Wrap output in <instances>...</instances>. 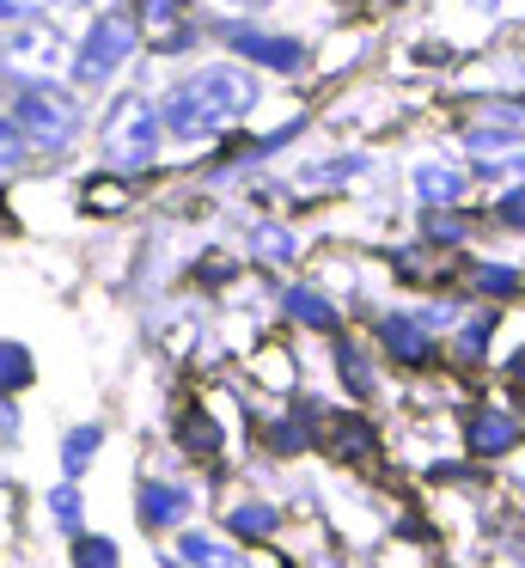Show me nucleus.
Wrapping results in <instances>:
<instances>
[{
	"label": "nucleus",
	"instance_id": "nucleus-20",
	"mask_svg": "<svg viewBox=\"0 0 525 568\" xmlns=\"http://www.w3.org/2000/svg\"><path fill=\"white\" fill-rule=\"evenodd\" d=\"M488 221V239H507V245H525V184H501V190H483L476 196Z\"/></svg>",
	"mask_w": 525,
	"mask_h": 568
},
{
	"label": "nucleus",
	"instance_id": "nucleus-3",
	"mask_svg": "<svg viewBox=\"0 0 525 568\" xmlns=\"http://www.w3.org/2000/svg\"><path fill=\"white\" fill-rule=\"evenodd\" d=\"M366 343H373L378 361H385L391 373H403V379L452 373L446 367V336L422 318L415 300H385V306H373V318H366Z\"/></svg>",
	"mask_w": 525,
	"mask_h": 568
},
{
	"label": "nucleus",
	"instance_id": "nucleus-6",
	"mask_svg": "<svg viewBox=\"0 0 525 568\" xmlns=\"http://www.w3.org/2000/svg\"><path fill=\"white\" fill-rule=\"evenodd\" d=\"M403 196H410V214L415 209H471L483 190H476V172L446 135L427 141L422 153L403 160Z\"/></svg>",
	"mask_w": 525,
	"mask_h": 568
},
{
	"label": "nucleus",
	"instance_id": "nucleus-33",
	"mask_svg": "<svg viewBox=\"0 0 525 568\" xmlns=\"http://www.w3.org/2000/svg\"><path fill=\"white\" fill-rule=\"evenodd\" d=\"M410 7H422V0H373V7H366V13L391 19V13H410Z\"/></svg>",
	"mask_w": 525,
	"mask_h": 568
},
{
	"label": "nucleus",
	"instance_id": "nucleus-14",
	"mask_svg": "<svg viewBox=\"0 0 525 568\" xmlns=\"http://www.w3.org/2000/svg\"><path fill=\"white\" fill-rule=\"evenodd\" d=\"M385 172V160H378L373 148H330V153H317V160H300V172H293V196H349L354 184H366V178H378Z\"/></svg>",
	"mask_w": 525,
	"mask_h": 568
},
{
	"label": "nucleus",
	"instance_id": "nucleus-22",
	"mask_svg": "<svg viewBox=\"0 0 525 568\" xmlns=\"http://www.w3.org/2000/svg\"><path fill=\"white\" fill-rule=\"evenodd\" d=\"M178 556H183L190 568H251V556L232 550V544H220V538H208V531H183V538H178Z\"/></svg>",
	"mask_w": 525,
	"mask_h": 568
},
{
	"label": "nucleus",
	"instance_id": "nucleus-38",
	"mask_svg": "<svg viewBox=\"0 0 525 568\" xmlns=\"http://www.w3.org/2000/svg\"><path fill=\"white\" fill-rule=\"evenodd\" d=\"M239 7H263V0H239Z\"/></svg>",
	"mask_w": 525,
	"mask_h": 568
},
{
	"label": "nucleus",
	"instance_id": "nucleus-29",
	"mask_svg": "<svg viewBox=\"0 0 525 568\" xmlns=\"http://www.w3.org/2000/svg\"><path fill=\"white\" fill-rule=\"evenodd\" d=\"M495 385H501V392H525V336L501 348V361H495Z\"/></svg>",
	"mask_w": 525,
	"mask_h": 568
},
{
	"label": "nucleus",
	"instance_id": "nucleus-5",
	"mask_svg": "<svg viewBox=\"0 0 525 568\" xmlns=\"http://www.w3.org/2000/svg\"><path fill=\"white\" fill-rule=\"evenodd\" d=\"M147 38H141V19L129 7H104V13L85 19L80 43H73V87L80 92H104L141 62Z\"/></svg>",
	"mask_w": 525,
	"mask_h": 568
},
{
	"label": "nucleus",
	"instance_id": "nucleus-1",
	"mask_svg": "<svg viewBox=\"0 0 525 568\" xmlns=\"http://www.w3.org/2000/svg\"><path fill=\"white\" fill-rule=\"evenodd\" d=\"M263 99H269V80L256 68L232 62V55H208V62L183 68L159 92V111H165V135L178 148H220L226 135L251 129Z\"/></svg>",
	"mask_w": 525,
	"mask_h": 568
},
{
	"label": "nucleus",
	"instance_id": "nucleus-10",
	"mask_svg": "<svg viewBox=\"0 0 525 568\" xmlns=\"http://www.w3.org/2000/svg\"><path fill=\"white\" fill-rule=\"evenodd\" d=\"M0 68L24 87H49V80L73 74V38L49 19H24V26H7L0 38Z\"/></svg>",
	"mask_w": 525,
	"mask_h": 568
},
{
	"label": "nucleus",
	"instance_id": "nucleus-2",
	"mask_svg": "<svg viewBox=\"0 0 525 568\" xmlns=\"http://www.w3.org/2000/svg\"><path fill=\"white\" fill-rule=\"evenodd\" d=\"M165 148H171V135H165V111H159L153 92L129 87V92H117V99L104 104V123H98V153H104V165L117 178L159 172Z\"/></svg>",
	"mask_w": 525,
	"mask_h": 568
},
{
	"label": "nucleus",
	"instance_id": "nucleus-23",
	"mask_svg": "<svg viewBox=\"0 0 525 568\" xmlns=\"http://www.w3.org/2000/svg\"><path fill=\"white\" fill-rule=\"evenodd\" d=\"M330 440H336L342 458H378V434H373V422H366V416L330 422Z\"/></svg>",
	"mask_w": 525,
	"mask_h": 568
},
{
	"label": "nucleus",
	"instance_id": "nucleus-26",
	"mask_svg": "<svg viewBox=\"0 0 525 568\" xmlns=\"http://www.w3.org/2000/svg\"><path fill=\"white\" fill-rule=\"evenodd\" d=\"M37 379V361L24 355V343H0V392H24Z\"/></svg>",
	"mask_w": 525,
	"mask_h": 568
},
{
	"label": "nucleus",
	"instance_id": "nucleus-24",
	"mask_svg": "<svg viewBox=\"0 0 525 568\" xmlns=\"http://www.w3.org/2000/svg\"><path fill=\"white\" fill-rule=\"evenodd\" d=\"M73 568H122L117 538H98V531H80V538H73Z\"/></svg>",
	"mask_w": 525,
	"mask_h": 568
},
{
	"label": "nucleus",
	"instance_id": "nucleus-30",
	"mask_svg": "<svg viewBox=\"0 0 525 568\" xmlns=\"http://www.w3.org/2000/svg\"><path fill=\"white\" fill-rule=\"evenodd\" d=\"M49 514H55V526L61 531H73V538H80V495H73V483H61V489H49Z\"/></svg>",
	"mask_w": 525,
	"mask_h": 568
},
{
	"label": "nucleus",
	"instance_id": "nucleus-15",
	"mask_svg": "<svg viewBox=\"0 0 525 568\" xmlns=\"http://www.w3.org/2000/svg\"><path fill=\"white\" fill-rule=\"evenodd\" d=\"M275 306H281V318H287L300 336H324V343H336V336L349 331V306H342L330 287H317V282H287L275 294Z\"/></svg>",
	"mask_w": 525,
	"mask_h": 568
},
{
	"label": "nucleus",
	"instance_id": "nucleus-4",
	"mask_svg": "<svg viewBox=\"0 0 525 568\" xmlns=\"http://www.w3.org/2000/svg\"><path fill=\"white\" fill-rule=\"evenodd\" d=\"M208 31H214V43L232 55V62L256 68L263 80H305L317 68L312 38H300V31H275V26H263V19H251V13L214 19Z\"/></svg>",
	"mask_w": 525,
	"mask_h": 568
},
{
	"label": "nucleus",
	"instance_id": "nucleus-12",
	"mask_svg": "<svg viewBox=\"0 0 525 568\" xmlns=\"http://www.w3.org/2000/svg\"><path fill=\"white\" fill-rule=\"evenodd\" d=\"M501 336H507V306H483V300H464L458 324L446 336V367L458 379H476V373H495L501 361Z\"/></svg>",
	"mask_w": 525,
	"mask_h": 568
},
{
	"label": "nucleus",
	"instance_id": "nucleus-21",
	"mask_svg": "<svg viewBox=\"0 0 525 568\" xmlns=\"http://www.w3.org/2000/svg\"><path fill=\"white\" fill-rule=\"evenodd\" d=\"M275 531H281V507H275V501H263V495H251V501L226 507V538H239V544H263V538H275Z\"/></svg>",
	"mask_w": 525,
	"mask_h": 568
},
{
	"label": "nucleus",
	"instance_id": "nucleus-37",
	"mask_svg": "<svg viewBox=\"0 0 525 568\" xmlns=\"http://www.w3.org/2000/svg\"><path fill=\"white\" fill-rule=\"evenodd\" d=\"M165 568H190V562H183V556H171V562H165Z\"/></svg>",
	"mask_w": 525,
	"mask_h": 568
},
{
	"label": "nucleus",
	"instance_id": "nucleus-32",
	"mask_svg": "<svg viewBox=\"0 0 525 568\" xmlns=\"http://www.w3.org/2000/svg\"><path fill=\"white\" fill-rule=\"evenodd\" d=\"M55 0H0V26H24V19H43Z\"/></svg>",
	"mask_w": 525,
	"mask_h": 568
},
{
	"label": "nucleus",
	"instance_id": "nucleus-18",
	"mask_svg": "<svg viewBox=\"0 0 525 568\" xmlns=\"http://www.w3.org/2000/svg\"><path fill=\"white\" fill-rule=\"evenodd\" d=\"M330 361H336V379L349 385V397H354V404H373V397H378V373H385L378 348L366 343V336L342 331L336 343H330Z\"/></svg>",
	"mask_w": 525,
	"mask_h": 568
},
{
	"label": "nucleus",
	"instance_id": "nucleus-8",
	"mask_svg": "<svg viewBox=\"0 0 525 568\" xmlns=\"http://www.w3.org/2000/svg\"><path fill=\"white\" fill-rule=\"evenodd\" d=\"M12 123H19L24 148L31 153H68L85 129V104L73 87L49 80V87H24L19 104H12Z\"/></svg>",
	"mask_w": 525,
	"mask_h": 568
},
{
	"label": "nucleus",
	"instance_id": "nucleus-36",
	"mask_svg": "<svg viewBox=\"0 0 525 568\" xmlns=\"http://www.w3.org/2000/svg\"><path fill=\"white\" fill-rule=\"evenodd\" d=\"M513 397V404H519V416H525V392H507Z\"/></svg>",
	"mask_w": 525,
	"mask_h": 568
},
{
	"label": "nucleus",
	"instance_id": "nucleus-11",
	"mask_svg": "<svg viewBox=\"0 0 525 568\" xmlns=\"http://www.w3.org/2000/svg\"><path fill=\"white\" fill-rule=\"evenodd\" d=\"M434 31L452 38L464 55L495 50V43H507V38L525 31V0H440Z\"/></svg>",
	"mask_w": 525,
	"mask_h": 568
},
{
	"label": "nucleus",
	"instance_id": "nucleus-13",
	"mask_svg": "<svg viewBox=\"0 0 525 568\" xmlns=\"http://www.w3.org/2000/svg\"><path fill=\"white\" fill-rule=\"evenodd\" d=\"M129 13L141 19V38L165 62H183V55L202 50V7L195 0H134Z\"/></svg>",
	"mask_w": 525,
	"mask_h": 568
},
{
	"label": "nucleus",
	"instance_id": "nucleus-34",
	"mask_svg": "<svg viewBox=\"0 0 525 568\" xmlns=\"http://www.w3.org/2000/svg\"><path fill=\"white\" fill-rule=\"evenodd\" d=\"M0 428H7V434L19 428V416H12V404H0Z\"/></svg>",
	"mask_w": 525,
	"mask_h": 568
},
{
	"label": "nucleus",
	"instance_id": "nucleus-7",
	"mask_svg": "<svg viewBox=\"0 0 525 568\" xmlns=\"http://www.w3.org/2000/svg\"><path fill=\"white\" fill-rule=\"evenodd\" d=\"M452 440H458L464 458H476V465L495 470L525 446V416H519V404H513L507 392H483V397H471V404L458 409Z\"/></svg>",
	"mask_w": 525,
	"mask_h": 568
},
{
	"label": "nucleus",
	"instance_id": "nucleus-28",
	"mask_svg": "<svg viewBox=\"0 0 525 568\" xmlns=\"http://www.w3.org/2000/svg\"><path fill=\"white\" fill-rule=\"evenodd\" d=\"M269 446H275V453H305V446H312V428H305L300 416H281V422H269Z\"/></svg>",
	"mask_w": 525,
	"mask_h": 568
},
{
	"label": "nucleus",
	"instance_id": "nucleus-19",
	"mask_svg": "<svg viewBox=\"0 0 525 568\" xmlns=\"http://www.w3.org/2000/svg\"><path fill=\"white\" fill-rule=\"evenodd\" d=\"M190 507H195L190 489H178V483H159V477H147L141 495H134V519H141L147 531H178L183 519H190Z\"/></svg>",
	"mask_w": 525,
	"mask_h": 568
},
{
	"label": "nucleus",
	"instance_id": "nucleus-27",
	"mask_svg": "<svg viewBox=\"0 0 525 568\" xmlns=\"http://www.w3.org/2000/svg\"><path fill=\"white\" fill-rule=\"evenodd\" d=\"M178 434H183V453H195V458H214L220 453V428L202 416V409H190V416L178 422Z\"/></svg>",
	"mask_w": 525,
	"mask_h": 568
},
{
	"label": "nucleus",
	"instance_id": "nucleus-31",
	"mask_svg": "<svg viewBox=\"0 0 525 568\" xmlns=\"http://www.w3.org/2000/svg\"><path fill=\"white\" fill-rule=\"evenodd\" d=\"M24 135H19V123H12V116H0V172H12V165L24 160Z\"/></svg>",
	"mask_w": 525,
	"mask_h": 568
},
{
	"label": "nucleus",
	"instance_id": "nucleus-16",
	"mask_svg": "<svg viewBox=\"0 0 525 568\" xmlns=\"http://www.w3.org/2000/svg\"><path fill=\"white\" fill-rule=\"evenodd\" d=\"M410 233L422 239V245H434L440 257H464V251L488 245V221L483 209H415L410 214Z\"/></svg>",
	"mask_w": 525,
	"mask_h": 568
},
{
	"label": "nucleus",
	"instance_id": "nucleus-35",
	"mask_svg": "<svg viewBox=\"0 0 525 568\" xmlns=\"http://www.w3.org/2000/svg\"><path fill=\"white\" fill-rule=\"evenodd\" d=\"M513 562H519V568H525V538H513Z\"/></svg>",
	"mask_w": 525,
	"mask_h": 568
},
{
	"label": "nucleus",
	"instance_id": "nucleus-17",
	"mask_svg": "<svg viewBox=\"0 0 525 568\" xmlns=\"http://www.w3.org/2000/svg\"><path fill=\"white\" fill-rule=\"evenodd\" d=\"M244 257L263 263V270H300L305 239H300V226L281 221V214H256V221H244Z\"/></svg>",
	"mask_w": 525,
	"mask_h": 568
},
{
	"label": "nucleus",
	"instance_id": "nucleus-9",
	"mask_svg": "<svg viewBox=\"0 0 525 568\" xmlns=\"http://www.w3.org/2000/svg\"><path fill=\"white\" fill-rule=\"evenodd\" d=\"M452 294L458 300H483V306H525V257L519 251H507L501 239H488V245L464 251L458 263H452Z\"/></svg>",
	"mask_w": 525,
	"mask_h": 568
},
{
	"label": "nucleus",
	"instance_id": "nucleus-25",
	"mask_svg": "<svg viewBox=\"0 0 525 568\" xmlns=\"http://www.w3.org/2000/svg\"><path fill=\"white\" fill-rule=\"evenodd\" d=\"M98 446H104V428H98V422H80V428L61 440V465H68V470H85Z\"/></svg>",
	"mask_w": 525,
	"mask_h": 568
}]
</instances>
